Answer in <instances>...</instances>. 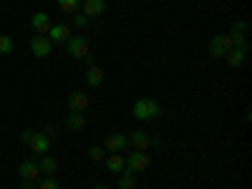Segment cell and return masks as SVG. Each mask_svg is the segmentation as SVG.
Masks as SVG:
<instances>
[{
  "label": "cell",
  "mask_w": 252,
  "mask_h": 189,
  "mask_svg": "<svg viewBox=\"0 0 252 189\" xmlns=\"http://www.w3.org/2000/svg\"><path fill=\"white\" fill-rule=\"evenodd\" d=\"M134 116L136 119H141V121H152V119H157L159 114H161V106L154 101V98H139L136 103H134Z\"/></svg>",
  "instance_id": "1"
},
{
  "label": "cell",
  "mask_w": 252,
  "mask_h": 189,
  "mask_svg": "<svg viewBox=\"0 0 252 189\" xmlns=\"http://www.w3.org/2000/svg\"><path fill=\"white\" fill-rule=\"evenodd\" d=\"M232 48H235V40H232V35H229V33L215 35L212 40H209V56H212V58H224Z\"/></svg>",
  "instance_id": "2"
},
{
  "label": "cell",
  "mask_w": 252,
  "mask_h": 189,
  "mask_svg": "<svg viewBox=\"0 0 252 189\" xmlns=\"http://www.w3.org/2000/svg\"><path fill=\"white\" fill-rule=\"evenodd\" d=\"M149 164H152V157L146 154V152L131 149L129 154H126V169H131V172H136V174L146 172V169H149Z\"/></svg>",
  "instance_id": "3"
},
{
  "label": "cell",
  "mask_w": 252,
  "mask_h": 189,
  "mask_svg": "<svg viewBox=\"0 0 252 189\" xmlns=\"http://www.w3.org/2000/svg\"><path fill=\"white\" fill-rule=\"evenodd\" d=\"M63 46H66V53H68L71 58H81V61H83V58L91 53V51H89V40L83 38V35H71Z\"/></svg>",
  "instance_id": "4"
},
{
  "label": "cell",
  "mask_w": 252,
  "mask_h": 189,
  "mask_svg": "<svg viewBox=\"0 0 252 189\" xmlns=\"http://www.w3.org/2000/svg\"><path fill=\"white\" fill-rule=\"evenodd\" d=\"M31 51L35 58H48L53 53V43L48 40V35H33L31 40Z\"/></svg>",
  "instance_id": "5"
},
{
  "label": "cell",
  "mask_w": 252,
  "mask_h": 189,
  "mask_svg": "<svg viewBox=\"0 0 252 189\" xmlns=\"http://www.w3.org/2000/svg\"><path fill=\"white\" fill-rule=\"evenodd\" d=\"M126 139H129V146H131V149H139V152H146L149 146L159 144L157 139H152V136L146 134V131H134V134H129Z\"/></svg>",
  "instance_id": "6"
},
{
  "label": "cell",
  "mask_w": 252,
  "mask_h": 189,
  "mask_svg": "<svg viewBox=\"0 0 252 189\" xmlns=\"http://www.w3.org/2000/svg\"><path fill=\"white\" fill-rule=\"evenodd\" d=\"M81 10H83V15H86L89 20H96V18L103 15V10H106V0H83Z\"/></svg>",
  "instance_id": "7"
},
{
  "label": "cell",
  "mask_w": 252,
  "mask_h": 189,
  "mask_svg": "<svg viewBox=\"0 0 252 189\" xmlns=\"http://www.w3.org/2000/svg\"><path fill=\"white\" fill-rule=\"evenodd\" d=\"M126 146H129V139H126V134H121V131L109 134L106 141H103V149L106 152H124Z\"/></svg>",
  "instance_id": "8"
},
{
  "label": "cell",
  "mask_w": 252,
  "mask_h": 189,
  "mask_svg": "<svg viewBox=\"0 0 252 189\" xmlns=\"http://www.w3.org/2000/svg\"><path fill=\"white\" fill-rule=\"evenodd\" d=\"M71 35H73V33H71V28H68L66 23H53L51 31H48V40H51L53 46H56V43H66Z\"/></svg>",
  "instance_id": "9"
},
{
  "label": "cell",
  "mask_w": 252,
  "mask_h": 189,
  "mask_svg": "<svg viewBox=\"0 0 252 189\" xmlns=\"http://www.w3.org/2000/svg\"><path fill=\"white\" fill-rule=\"evenodd\" d=\"M51 15L48 13H35L33 18H31V28L35 31V35H48V31H51Z\"/></svg>",
  "instance_id": "10"
},
{
  "label": "cell",
  "mask_w": 252,
  "mask_h": 189,
  "mask_svg": "<svg viewBox=\"0 0 252 189\" xmlns=\"http://www.w3.org/2000/svg\"><path fill=\"white\" fill-rule=\"evenodd\" d=\"M103 161H106V169H109L111 174H116V177L126 169V157H124L121 152H109V157L103 159Z\"/></svg>",
  "instance_id": "11"
},
{
  "label": "cell",
  "mask_w": 252,
  "mask_h": 189,
  "mask_svg": "<svg viewBox=\"0 0 252 189\" xmlns=\"http://www.w3.org/2000/svg\"><path fill=\"white\" fill-rule=\"evenodd\" d=\"M89 96L83 94V91H71V96H68V109L71 111H78V114H86V109H89Z\"/></svg>",
  "instance_id": "12"
},
{
  "label": "cell",
  "mask_w": 252,
  "mask_h": 189,
  "mask_svg": "<svg viewBox=\"0 0 252 189\" xmlns=\"http://www.w3.org/2000/svg\"><path fill=\"white\" fill-rule=\"evenodd\" d=\"M18 177L23 179V182H35L40 177V169H38V164L35 161H23L18 166Z\"/></svg>",
  "instance_id": "13"
},
{
  "label": "cell",
  "mask_w": 252,
  "mask_h": 189,
  "mask_svg": "<svg viewBox=\"0 0 252 189\" xmlns=\"http://www.w3.org/2000/svg\"><path fill=\"white\" fill-rule=\"evenodd\" d=\"M28 146L33 149V154L43 157V154H48V149H51V139H48L46 134H33V139H31Z\"/></svg>",
  "instance_id": "14"
},
{
  "label": "cell",
  "mask_w": 252,
  "mask_h": 189,
  "mask_svg": "<svg viewBox=\"0 0 252 189\" xmlns=\"http://www.w3.org/2000/svg\"><path fill=\"white\" fill-rule=\"evenodd\" d=\"M103 76H106V73H103L101 66H89V71H86V83H89L91 89H98L101 83H103Z\"/></svg>",
  "instance_id": "15"
},
{
  "label": "cell",
  "mask_w": 252,
  "mask_h": 189,
  "mask_svg": "<svg viewBox=\"0 0 252 189\" xmlns=\"http://www.w3.org/2000/svg\"><path fill=\"white\" fill-rule=\"evenodd\" d=\"M35 164H38L40 174H46V177H53V174H56V169H58V161H56L53 157H46V154L40 157V159H38Z\"/></svg>",
  "instance_id": "16"
},
{
  "label": "cell",
  "mask_w": 252,
  "mask_h": 189,
  "mask_svg": "<svg viewBox=\"0 0 252 189\" xmlns=\"http://www.w3.org/2000/svg\"><path fill=\"white\" fill-rule=\"evenodd\" d=\"M66 126H68L71 131H81L83 126H86V116L78 114V111H68V116H66Z\"/></svg>",
  "instance_id": "17"
},
{
  "label": "cell",
  "mask_w": 252,
  "mask_h": 189,
  "mask_svg": "<svg viewBox=\"0 0 252 189\" xmlns=\"http://www.w3.org/2000/svg\"><path fill=\"white\" fill-rule=\"evenodd\" d=\"M136 172H131V169H124L121 174H119V189H136Z\"/></svg>",
  "instance_id": "18"
},
{
  "label": "cell",
  "mask_w": 252,
  "mask_h": 189,
  "mask_svg": "<svg viewBox=\"0 0 252 189\" xmlns=\"http://www.w3.org/2000/svg\"><path fill=\"white\" fill-rule=\"evenodd\" d=\"M245 58H247V56H245L242 51H237V48H232V51L224 56V61H227V66H229V68H240L242 63H245Z\"/></svg>",
  "instance_id": "19"
},
{
  "label": "cell",
  "mask_w": 252,
  "mask_h": 189,
  "mask_svg": "<svg viewBox=\"0 0 252 189\" xmlns=\"http://www.w3.org/2000/svg\"><path fill=\"white\" fill-rule=\"evenodd\" d=\"M56 3L66 15H76L81 10V0H56Z\"/></svg>",
  "instance_id": "20"
},
{
  "label": "cell",
  "mask_w": 252,
  "mask_h": 189,
  "mask_svg": "<svg viewBox=\"0 0 252 189\" xmlns=\"http://www.w3.org/2000/svg\"><path fill=\"white\" fill-rule=\"evenodd\" d=\"M89 157H91V161H103V159H106V149H103V146H98V144H94L91 146V149H89Z\"/></svg>",
  "instance_id": "21"
},
{
  "label": "cell",
  "mask_w": 252,
  "mask_h": 189,
  "mask_svg": "<svg viewBox=\"0 0 252 189\" xmlns=\"http://www.w3.org/2000/svg\"><path fill=\"white\" fill-rule=\"evenodd\" d=\"M13 38L10 35H0V56H8V53H13Z\"/></svg>",
  "instance_id": "22"
},
{
  "label": "cell",
  "mask_w": 252,
  "mask_h": 189,
  "mask_svg": "<svg viewBox=\"0 0 252 189\" xmlns=\"http://www.w3.org/2000/svg\"><path fill=\"white\" fill-rule=\"evenodd\" d=\"M229 35H247V20H235L232 28H229Z\"/></svg>",
  "instance_id": "23"
},
{
  "label": "cell",
  "mask_w": 252,
  "mask_h": 189,
  "mask_svg": "<svg viewBox=\"0 0 252 189\" xmlns=\"http://www.w3.org/2000/svg\"><path fill=\"white\" fill-rule=\"evenodd\" d=\"M38 189H61V184L53 177H43V179L38 182Z\"/></svg>",
  "instance_id": "24"
},
{
  "label": "cell",
  "mask_w": 252,
  "mask_h": 189,
  "mask_svg": "<svg viewBox=\"0 0 252 189\" xmlns=\"http://www.w3.org/2000/svg\"><path fill=\"white\" fill-rule=\"evenodd\" d=\"M73 20H76V26H78V28H89V18L83 15V13H76Z\"/></svg>",
  "instance_id": "25"
},
{
  "label": "cell",
  "mask_w": 252,
  "mask_h": 189,
  "mask_svg": "<svg viewBox=\"0 0 252 189\" xmlns=\"http://www.w3.org/2000/svg\"><path fill=\"white\" fill-rule=\"evenodd\" d=\"M33 134H35V131H31V129H26V131H20V141H23V144H31Z\"/></svg>",
  "instance_id": "26"
},
{
  "label": "cell",
  "mask_w": 252,
  "mask_h": 189,
  "mask_svg": "<svg viewBox=\"0 0 252 189\" xmlns=\"http://www.w3.org/2000/svg\"><path fill=\"white\" fill-rule=\"evenodd\" d=\"M20 189H38V182H23Z\"/></svg>",
  "instance_id": "27"
},
{
  "label": "cell",
  "mask_w": 252,
  "mask_h": 189,
  "mask_svg": "<svg viewBox=\"0 0 252 189\" xmlns=\"http://www.w3.org/2000/svg\"><path fill=\"white\" fill-rule=\"evenodd\" d=\"M83 61H86V63H89V66H96V58H94V56H91V53H89V56H86V58H83Z\"/></svg>",
  "instance_id": "28"
},
{
  "label": "cell",
  "mask_w": 252,
  "mask_h": 189,
  "mask_svg": "<svg viewBox=\"0 0 252 189\" xmlns=\"http://www.w3.org/2000/svg\"><path fill=\"white\" fill-rule=\"evenodd\" d=\"M94 189H109V187H106V184H96Z\"/></svg>",
  "instance_id": "29"
}]
</instances>
